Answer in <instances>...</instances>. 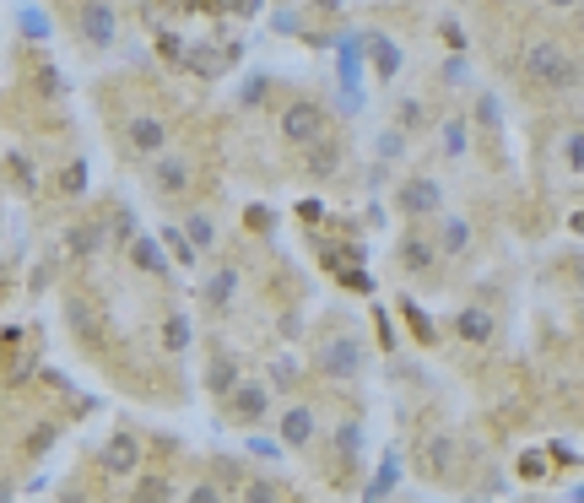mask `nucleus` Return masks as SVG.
Instances as JSON below:
<instances>
[{"instance_id":"f257e3e1","label":"nucleus","mask_w":584,"mask_h":503,"mask_svg":"<svg viewBox=\"0 0 584 503\" xmlns=\"http://www.w3.org/2000/svg\"><path fill=\"white\" fill-rule=\"evenodd\" d=\"M520 71L525 82L536 92H547V98H568L579 82H584V65L568 44H557V38H530L525 55H520Z\"/></svg>"},{"instance_id":"f03ea898","label":"nucleus","mask_w":584,"mask_h":503,"mask_svg":"<svg viewBox=\"0 0 584 503\" xmlns=\"http://www.w3.org/2000/svg\"><path fill=\"white\" fill-rule=\"evenodd\" d=\"M363 363H368V352H363V341H357L352 330H336V336H325L320 352H314V368H320L325 379H341V385L363 374Z\"/></svg>"},{"instance_id":"7ed1b4c3","label":"nucleus","mask_w":584,"mask_h":503,"mask_svg":"<svg viewBox=\"0 0 584 503\" xmlns=\"http://www.w3.org/2000/svg\"><path fill=\"white\" fill-rule=\"evenodd\" d=\"M76 33H82V44L87 49H114V38H119V17H114V6L109 0H76Z\"/></svg>"},{"instance_id":"20e7f679","label":"nucleus","mask_w":584,"mask_h":503,"mask_svg":"<svg viewBox=\"0 0 584 503\" xmlns=\"http://www.w3.org/2000/svg\"><path fill=\"white\" fill-rule=\"evenodd\" d=\"M168 141H174V130H168L163 114H130L125 119V152L130 157H146V163H152L157 152H168Z\"/></svg>"},{"instance_id":"39448f33","label":"nucleus","mask_w":584,"mask_h":503,"mask_svg":"<svg viewBox=\"0 0 584 503\" xmlns=\"http://www.w3.org/2000/svg\"><path fill=\"white\" fill-rule=\"evenodd\" d=\"M282 141H292V147H314V141L325 136V109L320 103H309V98H298V103H287L282 109Z\"/></svg>"},{"instance_id":"423d86ee","label":"nucleus","mask_w":584,"mask_h":503,"mask_svg":"<svg viewBox=\"0 0 584 503\" xmlns=\"http://www.w3.org/2000/svg\"><path fill=\"white\" fill-rule=\"evenodd\" d=\"M228 417L233 422H244V428H255V422H265L271 417V385L265 379H238V385L228 390Z\"/></svg>"},{"instance_id":"0eeeda50","label":"nucleus","mask_w":584,"mask_h":503,"mask_svg":"<svg viewBox=\"0 0 584 503\" xmlns=\"http://www.w3.org/2000/svg\"><path fill=\"white\" fill-rule=\"evenodd\" d=\"M395 206H401V217H438L444 211V184L438 179H428V174H411V179H401V195H395Z\"/></svg>"},{"instance_id":"6e6552de","label":"nucleus","mask_w":584,"mask_h":503,"mask_svg":"<svg viewBox=\"0 0 584 503\" xmlns=\"http://www.w3.org/2000/svg\"><path fill=\"white\" fill-rule=\"evenodd\" d=\"M152 190L163 195V201H184V195H190V163H184L174 147L152 157Z\"/></svg>"},{"instance_id":"1a4fd4ad","label":"nucleus","mask_w":584,"mask_h":503,"mask_svg":"<svg viewBox=\"0 0 584 503\" xmlns=\"http://www.w3.org/2000/svg\"><path fill=\"white\" fill-rule=\"evenodd\" d=\"M98 466L109 471V476H119V482H130V476L141 471V439L136 433H125L119 428L109 444H103V455H98Z\"/></svg>"},{"instance_id":"9d476101","label":"nucleus","mask_w":584,"mask_h":503,"mask_svg":"<svg viewBox=\"0 0 584 503\" xmlns=\"http://www.w3.org/2000/svg\"><path fill=\"white\" fill-rule=\"evenodd\" d=\"M314 433H320V422H314V406L309 401H292L282 412V444L287 449H309Z\"/></svg>"},{"instance_id":"9b49d317","label":"nucleus","mask_w":584,"mask_h":503,"mask_svg":"<svg viewBox=\"0 0 584 503\" xmlns=\"http://www.w3.org/2000/svg\"><path fill=\"white\" fill-rule=\"evenodd\" d=\"M466 152H471V119L466 114H444L438 119V157L466 163Z\"/></svg>"},{"instance_id":"f8f14e48","label":"nucleus","mask_w":584,"mask_h":503,"mask_svg":"<svg viewBox=\"0 0 584 503\" xmlns=\"http://www.w3.org/2000/svg\"><path fill=\"white\" fill-rule=\"evenodd\" d=\"M130 266L157 276V282H168V255H163V238L157 233H136L130 238Z\"/></svg>"},{"instance_id":"ddd939ff","label":"nucleus","mask_w":584,"mask_h":503,"mask_svg":"<svg viewBox=\"0 0 584 503\" xmlns=\"http://www.w3.org/2000/svg\"><path fill=\"white\" fill-rule=\"evenodd\" d=\"M363 55H368V65H374L379 82H395V71H401V44H395L390 33H368L363 38Z\"/></svg>"},{"instance_id":"4468645a","label":"nucleus","mask_w":584,"mask_h":503,"mask_svg":"<svg viewBox=\"0 0 584 503\" xmlns=\"http://www.w3.org/2000/svg\"><path fill=\"white\" fill-rule=\"evenodd\" d=\"M103 244H109V222H98V217L76 222V228L65 233V249H71L76 260H92V255H98Z\"/></svg>"},{"instance_id":"2eb2a0df","label":"nucleus","mask_w":584,"mask_h":503,"mask_svg":"<svg viewBox=\"0 0 584 503\" xmlns=\"http://www.w3.org/2000/svg\"><path fill=\"white\" fill-rule=\"evenodd\" d=\"M493 330H498V320L487 309H476V303L455 314V336L466 341V347H487V341H493Z\"/></svg>"},{"instance_id":"dca6fc26","label":"nucleus","mask_w":584,"mask_h":503,"mask_svg":"<svg viewBox=\"0 0 584 503\" xmlns=\"http://www.w3.org/2000/svg\"><path fill=\"white\" fill-rule=\"evenodd\" d=\"M438 260H444V255H438V244H433V238H422V233L401 238V266H406L411 276H428V271L438 266Z\"/></svg>"},{"instance_id":"f3484780","label":"nucleus","mask_w":584,"mask_h":503,"mask_svg":"<svg viewBox=\"0 0 584 503\" xmlns=\"http://www.w3.org/2000/svg\"><path fill=\"white\" fill-rule=\"evenodd\" d=\"M244 379V368H238V357L233 352H222V357H211L206 363V395H217V401H228V390Z\"/></svg>"},{"instance_id":"a211bd4d","label":"nucleus","mask_w":584,"mask_h":503,"mask_svg":"<svg viewBox=\"0 0 584 503\" xmlns=\"http://www.w3.org/2000/svg\"><path fill=\"white\" fill-rule=\"evenodd\" d=\"M471 238H476V228L466 217H444V228H438V255L444 260H460L471 249Z\"/></svg>"},{"instance_id":"6ab92c4d","label":"nucleus","mask_w":584,"mask_h":503,"mask_svg":"<svg viewBox=\"0 0 584 503\" xmlns=\"http://www.w3.org/2000/svg\"><path fill=\"white\" fill-rule=\"evenodd\" d=\"M309 157H303V168H309V179H330V174H341V147L336 141H314V147H303Z\"/></svg>"},{"instance_id":"aec40b11","label":"nucleus","mask_w":584,"mask_h":503,"mask_svg":"<svg viewBox=\"0 0 584 503\" xmlns=\"http://www.w3.org/2000/svg\"><path fill=\"white\" fill-rule=\"evenodd\" d=\"M201 298H206V309H228V303L238 298V271L222 266L211 282H201Z\"/></svg>"},{"instance_id":"412c9836","label":"nucleus","mask_w":584,"mask_h":503,"mask_svg":"<svg viewBox=\"0 0 584 503\" xmlns=\"http://www.w3.org/2000/svg\"><path fill=\"white\" fill-rule=\"evenodd\" d=\"M179 228H184V238H190V244L201 249V255H211V249H217V222H211L206 211H190V217H184Z\"/></svg>"},{"instance_id":"4be33fe9","label":"nucleus","mask_w":584,"mask_h":503,"mask_svg":"<svg viewBox=\"0 0 584 503\" xmlns=\"http://www.w3.org/2000/svg\"><path fill=\"white\" fill-rule=\"evenodd\" d=\"M330 449L341 455V466H357V460H363V428H357V422H341Z\"/></svg>"},{"instance_id":"5701e85b","label":"nucleus","mask_w":584,"mask_h":503,"mask_svg":"<svg viewBox=\"0 0 584 503\" xmlns=\"http://www.w3.org/2000/svg\"><path fill=\"white\" fill-rule=\"evenodd\" d=\"M406 147H411L406 130H401V125H384V130H379V141H374V157H379V163H401Z\"/></svg>"},{"instance_id":"b1692460","label":"nucleus","mask_w":584,"mask_h":503,"mask_svg":"<svg viewBox=\"0 0 584 503\" xmlns=\"http://www.w3.org/2000/svg\"><path fill=\"white\" fill-rule=\"evenodd\" d=\"M422 455H428V476L444 482V476H449V455H455V439H449V433H433V439L422 444Z\"/></svg>"},{"instance_id":"393cba45","label":"nucleus","mask_w":584,"mask_h":503,"mask_svg":"<svg viewBox=\"0 0 584 503\" xmlns=\"http://www.w3.org/2000/svg\"><path fill=\"white\" fill-rule=\"evenodd\" d=\"M395 125H401L406 136H422V130L433 125V114L422 109V98H406V103H395Z\"/></svg>"},{"instance_id":"a878e982","label":"nucleus","mask_w":584,"mask_h":503,"mask_svg":"<svg viewBox=\"0 0 584 503\" xmlns=\"http://www.w3.org/2000/svg\"><path fill=\"white\" fill-rule=\"evenodd\" d=\"M557 147H563V168H568V174L584 179V125H574L563 141H557Z\"/></svg>"},{"instance_id":"bb28decb","label":"nucleus","mask_w":584,"mask_h":503,"mask_svg":"<svg viewBox=\"0 0 584 503\" xmlns=\"http://www.w3.org/2000/svg\"><path fill=\"white\" fill-rule=\"evenodd\" d=\"M157 238H163V249H168V255H174V260H179V266H195V260H201V249H195L190 238H184V228H163Z\"/></svg>"},{"instance_id":"cd10ccee","label":"nucleus","mask_w":584,"mask_h":503,"mask_svg":"<svg viewBox=\"0 0 584 503\" xmlns=\"http://www.w3.org/2000/svg\"><path fill=\"white\" fill-rule=\"evenodd\" d=\"M141 228H136V211L130 206H119L114 217H109V244H119V249H130V238H136Z\"/></svg>"},{"instance_id":"c85d7f7f","label":"nucleus","mask_w":584,"mask_h":503,"mask_svg":"<svg viewBox=\"0 0 584 503\" xmlns=\"http://www.w3.org/2000/svg\"><path fill=\"white\" fill-rule=\"evenodd\" d=\"M298 379H303V363H298V357H276V363H271V379H265V385H271V390H292Z\"/></svg>"},{"instance_id":"c756f323","label":"nucleus","mask_w":584,"mask_h":503,"mask_svg":"<svg viewBox=\"0 0 584 503\" xmlns=\"http://www.w3.org/2000/svg\"><path fill=\"white\" fill-rule=\"evenodd\" d=\"M163 347L174 357L190 347V320H184V314H168V320H163Z\"/></svg>"},{"instance_id":"7c9ffc66","label":"nucleus","mask_w":584,"mask_h":503,"mask_svg":"<svg viewBox=\"0 0 584 503\" xmlns=\"http://www.w3.org/2000/svg\"><path fill=\"white\" fill-rule=\"evenodd\" d=\"M184 71H195V76H217L222 71V55H217V49H190V55H184Z\"/></svg>"},{"instance_id":"2f4dec72","label":"nucleus","mask_w":584,"mask_h":503,"mask_svg":"<svg viewBox=\"0 0 584 503\" xmlns=\"http://www.w3.org/2000/svg\"><path fill=\"white\" fill-rule=\"evenodd\" d=\"M471 119H476L482 130H498V125H503V103L493 98V92H482V98H476V114H471Z\"/></svg>"},{"instance_id":"473e14b6","label":"nucleus","mask_w":584,"mask_h":503,"mask_svg":"<svg viewBox=\"0 0 584 503\" xmlns=\"http://www.w3.org/2000/svg\"><path fill=\"white\" fill-rule=\"evenodd\" d=\"M395 482H401V466H395V460H384V471L363 487V493H368V498H390V493H395Z\"/></svg>"},{"instance_id":"72a5a7b5","label":"nucleus","mask_w":584,"mask_h":503,"mask_svg":"<svg viewBox=\"0 0 584 503\" xmlns=\"http://www.w3.org/2000/svg\"><path fill=\"white\" fill-rule=\"evenodd\" d=\"M406 320H411V336H417V341H438V325L417 309V303H406Z\"/></svg>"},{"instance_id":"f704fd0d","label":"nucleus","mask_w":584,"mask_h":503,"mask_svg":"<svg viewBox=\"0 0 584 503\" xmlns=\"http://www.w3.org/2000/svg\"><path fill=\"white\" fill-rule=\"evenodd\" d=\"M11 174H17V184H22L28 195H38V168H33L22 152H11Z\"/></svg>"},{"instance_id":"c9c22d12","label":"nucleus","mask_w":584,"mask_h":503,"mask_svg":"<svg viewBox=\"0 0 584 503\" xmlns=\"http://www.w3.org/2000/svg\"><path fill=\"white\" fill-rule=\"evenodd\" d=\"M71 320L82 325V336H87V341H98V314H92L87 303H76V298H71Z\"/></svg>"},{"instance_id":"e433bc0d","label":"nucleus","mask_w":584,"mask_h":503,"mask_svg":"<svg viewBox=\"0 0 584 503\" xmlns=\"http://www.w3.org/2000/svg\"><path fill=\"white\" fill-rule=\"evenodd\" d=\"M157 55H163V60H184L190 49H184V38H179V33H157Z\"/></svg>"},{"instance_id":"4c0bfd02","label":"nucleus","mask_w":584,"mask_h":503,"mask_svg":"<svg viewBox=\"0 0 584 503\" xmlns=\"http://www.w3.org/2000/svg\"><path fill=\"white\" fill-rule=\"evenodd\" d=\"M22 33H28V38H49V17H44V11H22Z\"/></svg>"},{"instance_id":"58836bf2","label":"nucleus","mask_w":584,"mask_h":503,"mask_svg":"<svg viewBox=\"0 0 584 503\" xmlns=\"http://www.w3.org/2000/svg\"><path fill=\"white\" fill-rule=\"evenodd\" d=\"M60 184H65V195H82V190H87V163H71Z\"/></svg>"},{"instance_id":"ea45409f","label":"nucleus","mask_w":584,"mask_h":503,"mask_svg":"<svg viewBox=\"0 0 584 503\" xmlns=\"http://www.w3.org/2000/svg\"><path fill=\"white\" fill-rule=\"evenodd\" d=\"M265 98H271V82H265V76L244 82V109H255V103H265Z\"/></svg>"},{"instance_id":"a19ab883","label":"nucleus","mask_w":584,"mask_h":503,"mask_svg":"<svg viewBox=\"0 0 584 503\" xmlns=\"http://www.w3.org/2000/svg\"><path fill=\"white\" fill-rule=\"evenodd\" d=\"M136 493H141V498H168V493H174V482H168V476H146Z\"/></svg>"},{"instance_id":"79ce46f5","label":"nucleus","mask_w":584,"mask_h":503,"mask_svg":"<svg viewBox=\"0 0 584 503\" xmlns=\"http://www.w3.org/2000/svg\"><path fill=\"white\" fill-rule=\"evenodd\" d=\"M249 228H255V233H276V217L265 206H255V211H249Z\"/></svg>"},{"instance_id":"37998d69","label":"nucleus","mask_w":584,"mask_h":503,"mask_svg":"<svg viewBox=\"0 0 584 503\" xmlns=\"http://www.w3.org/2000/svg\"><path fill=\"white\" fill-rule=\"evenodd\" d=\"M55 439H60V433H55V422H44V428H33L28 449H49V444H55Z\"/></svg>"},{"instance_id":"c03bdc74","label":"nucleus","mask_w":584,"mask_h":503,"mask_svg":"<svg viewBox=\"0 0 584 503\" xmlns=\"http://www.w3.org/2000/svg\"><path fill=\"white\" fill-rule=\"evenodd\" d=\"M260 6H265V0H228L233 17H260Z\"/></svg>"},{"instance_id":"a18cd8bd","label":"nucleus","mask_w":584,"mask_h":503,"mask_svg":"<svg viewBox=\"0 0 584 503\" xmlns=\"http://www.w3.org/2000/svg\"><path fill=\"white\" fill-rule=\"evenodd\" d=\"M244 498H255V503H271V498H276V487H271V482H249V487H244Z\"/></svg>"},{"instance_id":"49530a36","label":"nucleus","mask_w":584,"mask_h":503,"mask_svg":"<svg viewBox=\"0 0 584 503\" xmlns=\"http://www.w3.org/2000/svg\"><path fill=\"white\" fill-rule=\"evenodd\" d=\"M460 76H466V55H449L444 60V82H460Z\"/></svg>"},{"instance_id":"de8ad7c7","label":"nucleus","mask_w":584,"mask_h":503,"mask_svg":"<svg viewBox=\"0 0 584 503\" xmlns=\"http://www.w3.org/2000/svg\"><path fill=\"white\" fill-rule=\"evenodd\" d=\"M541 471H547V460H541V455H525V460H520V476H530V482H536Z\"/></svg>"},{"instance_id":"09e8293b","label":"nucleus","mask_w":584,"mask_h":503,"mask_svg":"<svg viewBox=\"0 0 584 503\" xmlns=\"http://www.w3.org/2000/svg\"><path fill=\"white\" fill-rule=\"evenodd\" d=\"M249 455H260V460H276V444H271V439H249Z\"/></svg>"},{"instance_id":"8fccbe9b","label":"nucleus","mask_w":584,"mask_h":503,"mask_svg":"<svg viewBox=\"0 0 584 503\" xmlns=\"http://www.w3.org/2000/svg\"><path fill=\"white\" fill-rule=\"evenodd\" d=\"M190 498H195V503H211V498H217V482H195Z\"/></svg>"},{"instance_id":"3c124183","label":"nucleus","mask_w":584,"mask_h":503,"mask_svg":"<svg viewBox=\"0 0 584 503\" xmlns=\"http://www.w3.org/2000/svg\"><path fill=\"white\" fill-rule=\"evenodd\" d=\"M271 22H276V33H298V17H292V11H276Z\"/></svg>"},{"instance_id":"603ef678","label":"nucleus","mask_w":584,"mask_h":503,"mask_svg":"<svg viewBox=\"0 0 584 503\" xmlns=\"http://www.w3.org/2000/svg\"><path fill=\"white\" fill-rule=\"evenodd\" d=\"M38 87H44V92H49V98H60V76H55V71H49V65H44V76H38Z\"/></svg>"},{"instance_id":"864d4df0","label":"nucleus","mask_w":584,"mask_h":503,"mask_svg":"<svg viewBox=\"0 0 584 503\" xmlns=\"http://www.w3.org/2000/svg\"><path fill=\"white\" fill-rule=\"evenodd\" d=\"M547 6H552V11H574L579 0H547Z\"/></svg>"},{"instance_id":"5fc2aeb1","label":"nucleus","mask_w":584,"mask_h":503,"mask_svg":"<svg viewBox=\"0 0 584 503\" xmlns=\"http://www.w3.org/2000/svg\"><path fill=\"white\" fill-rule=\"evenodd\" d=\"M201 6H211V11H228V0H201Z\"/></svg>"},{"instance_id":"6e6d98bb","label":"nucleus","mask_w":584,"mask_h":503,"mask_svg":"<svg viewBox=\"0 0 584 503\" xmlns=\"http://www.w3.org/2000/svg\"><path fill=\"white\" fill-rule=\"evenodd\" d=\"M341 6V0H320V11H336Z\"/></svg>"},{"instance_id":"4d7b16f0","label":"nucleus","mask_w":584,"mask_h":503,"mask_svg":"<svg viewBox=\"0 0 584 503\" xmlns=\"http://www.w3.org/2000/svg\"><path fill=\"white\" fill-rule=\"evenodd\" d=\"M574 228H579V233H584V211H574Z\"/></svg>"}]
</instances>
